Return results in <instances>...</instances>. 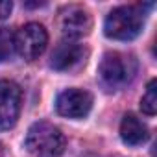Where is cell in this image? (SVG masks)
Returning a JSON list of instances; mask_svg holds the SVG:
<instances>
[{
  "mask_svg": "<svg viewBox=\"0 0 157 157\" xmlns=\"http://www.w3.org/2000/svg\"><path fill=\"white\" fill-rule=\"evenodd\" d=\"M48 44V33L43 24L28 22L15 33V52L26 61L37 59Z\"/></svg>",
  "mask_w": 157,
  "mask_h": 157,
  "instance_id": "cell-4",
  "label": "cell"
},
{
  "mask_svg": "<svg viewBox=\"0 0 157 157\" xmlns=\"http://www.w3.org/2000/svg\"><path fill=\"white\" fill-rule=\"evenodd\" d=\"M2 153H4V148H2V144H0V157H2Z\"/></svg>",
  "mask_w": 157,
  "mask_h": 157,
  "instance_id": "cell-13",
  "label": "cell"
},
{
  "mask_svg": "<svg viewBox=\"0 0 157 157\" xmlns=\"http://www.w3.org/2000/svg\"><path fill=\"white\" fill-rule=\"evenodd\" d=\"M26 150L33 157H59L67 148V139L50 122H35L24 139Z\"/></svg>",
  "mask_w": 157,
  "mask_h": 157,
  "instance_id": "cell-1",
  "label": "cell"
},
{
  "mask_svg": "<svg viewBox=\"0 0 157 157\" xmlns=\"http://www.w3.org/2000/svg\"><path fill=\"white\" fill-rule=\"evenodd\" d=\"M83 56H85V50L82 44L72 43V41H63L54 48L50 65L56 70H68L80 63Z\"/></svg>",
  "mask_w": 157,
  "mask_h": 157,
  "instance_id": "cell-8",
  "label": "cell"
},
{
  "mask_svg": "<svg viewBox=\"0 0 157 157\" xmlns=\"http://www.w3.org/2000/svg\"><path fill=\"white\" fill-rule=\"evenodd\" d=\"M142 26L144 15L139 6H120L105 17L104 32L109 39L131 41L142 32Z\"/></svg>",
  "mask_w": 157,
  "mask_h": 157,
  "instance_id": "cell-3",
  "label": "cell"
},
{
  "mask_svg": "<svg viewBox=\"0 0 157 157\" xmlns=\"http://www.w3.org/2000/svg\"><path fill=\"white\" fill-rule=\"evenodd\" d=\"M137 74V61L120 52H107L98 67V76L109 91L122 89Z\"/></svg>",
  "mask_w": 157,
  "mask_h": 157,
  "instance_id": "cell-2",
  "label": "cell"
},
{
  "mask_svg": "<svg viewBox=\"0 0 157 157\" xmlns=\"http://www.w3.org/2000/svg\"><path fill=\"white\" fill-rule=\"evenodd\" d=\"M22 93L15 82L0 80V131L11 129L21 113Z\"/></svg>",
  "mask_w": 157,
  "mask_h": 157,
  "instance_id": "cell-5",
  "label": "cell"
},
{
  "mask_svg": "<svg viewBox=\"0 0 157 157\" xmlns=\"http://www.w3.org/2000/svg\"><path fill=\"white\" fill-rule=\"evenodd\" d=\"M93 107L91 93L83 89H67L56 100V109L61 117L67 118H83Z\"/></svg>",
  "mask_w": 157,
  "mask_h": 157,
  "instance_id": "cell-6",
  "label": "cell"
},
{
  "mask_svg": "<svg viewBox=\"0 0 157 157\" xmlns=\"http://www.w3.org/2000/svg\"><path fill=\"white\" fill-rule=\"evenodd\" d=\"M11 10H13V4L11 2H0V21L6 19L11 13Z\"/></svg>",
  "mask_w": 157,
  "mask_h": 157,
  "instance_id": "cell-12",
  "label": "cell"
},
{
  "mask_svg": "<svg viewBox=\"0 0 157 157\" xmlns=\"http://www.w3.org/2000/svg\"><path fill=\"white\" fill-rule=\"evenodd\" d=\"M15 54V33L8 28H0V61H8Z\"/></svg>",
  "mask_w": 157,
  "mask_h": 157,
  "instance_id": "cell-11",
  "label": "cell"
},
{
  "mask_svg": "<svg viewBox=\"0 0 157 157\" xmlns=\"http://www.w3.org/2000/svg\"><path fill=\"white\" fill-rule=\"evenodd\" d=\"M120 137L126 144L139 146V144H144L148 140L150 131L142 120H139L133 113H128V115H124L122 124H120Z\"/></svg>",
  "mask_w": 157,
  "mask_h": 157,
  "instance_id": "cell-9",
  "label": "cell"
},
{
  "mask_svg": "<svg viewBox=\"0 0 157 157\" xmlns=\"http://www.w3.org/2000/svg\"><path fill=\"white\" fill-rule=\"evenodd\" d=\"M140 109L148 117H153L157 113V80H151L146 87V93L140 100Z\"/></svg>",
  "mask_w": 157,
  "mask_h": 157,
  "instance_id": "cell-10",
  "label": "cell"
},
{
  "mask_svg": "<svg viewBox=\"0 0 157 157\" xmlns=\"http://www.w3.org/2000/svg\"><path fill=\"white\" fill-rule=\"evenodd\" d=\"M93 28L91 15L80 8V6H68L61 11L59 17V30L65 39L74 41V39H82L85 37Z\"/></svg>",
  "mask_w": 157,
  "mask_h": 157,
  "instance_id": "cell-7",
  "label": "cell"
}]
</instances>
